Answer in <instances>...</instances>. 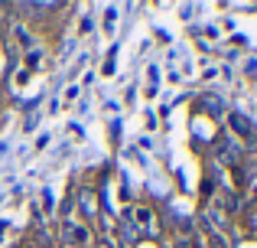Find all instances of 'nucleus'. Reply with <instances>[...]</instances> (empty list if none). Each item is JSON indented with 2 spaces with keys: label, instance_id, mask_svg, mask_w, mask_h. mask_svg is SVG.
<instances>
[{
  "label": "nucleus",
  "instance_id": "nucleus-1",
  "mask_svg": "<svg viewBox=\"0 0 257 248\" xmlns=\"http://www.w3.org/2000/svg\"><path fill=\"white\" fill-rule=\"evenodd\" d=\"M78 203H82V212L88 219H98V196H94L91 190H82L78 193Z\"/></svg>",
  "mask_w": 257,
  "mask_h": 248
},
{
  "label": "nucleus",
  "instance_id": "nucleus-2",
  "mask_svg": "<svg viewBox=\"0 0 257 248\" xmlns=\"http://www.w3.org/2000/svg\"><path fill=\"white\" fill-rule=\"evenodd\" d=\"M215 153H218V157L225 160V163H234V160H238V147H234L231 140H225V137H221L218 144H215Z\"/></svg>",
  "mask_w": 257,
  "mask_h": 248
},
{
  "label": "nucleus",
  "instance_id": "nucleus-3",
  "mask_svg": "<svg viewBox=\"0 0 257 248\" xmlns=\"http://www.w3.org/2000/svg\"><path fill=\"white\" fill-rule=\"evenodd\" d=\"M65 238H69V242H75V245H88V232L82 229V225H65Z\"/></svg>",
  "mask_w": 257,
  "mask_h": 248
},
{
  "label": "nucleus",
  "instance_id": "nucleus-4",
  "mask_svg": "<svg viewBox=\"0 0 257 248\" xmlns=\"http://www.w3.org/2000/svg\"><path fill=\"white\" fill-rule=\"evenodd\" d=\"M231 127L241 134V137H254V131H251V124H247V118H241V115H231Z\"/></svg>",
  "mask_w": 257,
  "mask_h": 248
},
{
  "label": "nucleus",
  "instance_id": "nucleus-5",
  "mask_svg": "<svg viewBox=\"0 0 257 248\" xmlns=\"http://www.w3.org/2000/svg\"><path fill=\"white\" fill-rule=\"evenodd\" d=\"M134 219L140 222V229H153V216H150V209H137V212H134Z\"/></svg>",
  "mask_w": 257,
  "mask_h": 248
},
{
  "label": "nucleus",
  "instance_id": "nucleus-6",
  "mask_svg": "<svg viewBox=\"0 0 257 248\" xmlns=\"http://www.w3.org/2000/svg\"><path fill=\"white\" fill-rule=\"evenodd\" d=\"M205 108L212 111V115H218V111H221V102H218V98H212V95H208V98H205Z\"/></svg>",
  "mask_w": 257,
  "mask_h": 248
},
{
  "label": "nucleus",
  "instance_id": "nucleus-7",
  "mask_svg": "<svg viewBox=\"0 0 257 248\" xmlns=\"http://www.w3.org/2000/svg\"><path fill=\"white\" fill-rule=\"evenodd\" d=\"M212 248H228V245H225V238H221V235H212Z\"/></svg>",
  "mask_w": 257,
  "mask_h": 248
},
{
  "label": "nucleus",
  "instance_id": "nucleus-8",
  "mask_svg": "<svg viewBox=\"0 0 257 248\" xmlns=\"http://www.w3.org/2000/svg\"><path fill=\"white\" fill-rule=\"evenodd\" d=\"M94 248H111V245H107V242H101V245H94Z\"/></svg>",
  "mask_w": 257,
  "mask_h": 248
}]
</instances>
